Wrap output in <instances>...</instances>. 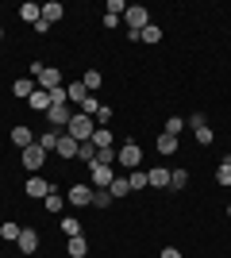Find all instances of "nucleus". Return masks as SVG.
<instances>
[{"instance_id":"obj_1","label":"nucleus","mask_w":231,"mask_h":258,"mask_svg":"<svg viewBox=\"0 0 231 258\" xmlns=\"http://www.w3.org/2000/svg\"><path fill=\"white\" fill-rule=\"evenodd\" d=\"M93 131H97V119H93V116H81V112H73V119H69V127H66L69 139L89 143V139H93Z\"/></svg>"},{"instance_id":"obj_2","label":"nucleus","mask_w":231,"mask_h":258,"mask_svg":"<svg viewBox=\"0 0 231 258\" xmlns=\"http://www.w3.org/2000/svg\"><path fill=\"white\" fill-rule=\"evenodd\" d=\"M116 162H120L123 170H139V166H143V151H139V143H123L120 151H116Z\"/></svg>"},{"instance_id":"obj_3","label":"nucleus","mask_w":231,"mask_h":258,"mask_svg":"<svg viewBox=\"0 0 231 258\" xmlns=\"http://www.w3.org/2000/svg\"><path fill=\"white\" fill-rule=\"evenodd\" d=\"M46 119H50V127H54V131H66L69 119H73V108H69V104H50V108H46Z\"/></svg>"},{"instance_id":"obj_4","label":"nucleus","mask_w":231,"mask_h":258,"mask_svg":"<svg viewBox=\"0 0 231 258\" xmlns=\"http://www.w3.org/2000/svg\"><path fill=\"white\" fill-rule=\"evenodd\" d=\"M123 20H127L131 31H143L146 23H150V12H146L143 4H127V16H123Z\"/></svg>"},{"instance_id":"obj_5","label":"nucleus","mask_w":231,"mask_h":258,"mask_svg":"<svg viewBox=\"0 0 231 258\" xmlns=\"http://www.w3.org/2000/svg\"><path fill=\"white\" fill-rule=\"evenodd\" d=\"M89 173H93V189H108V185L116 181V170H112V166H100V162H93Z\"/></svg>"},{"instance_id":"obj_6","label":"nucleus","mask_w":231,"mask_h":258,"mask_svg":"<svg viewBox=\"0 0 231 258\" xmlns=\"http://www.w3.org/2000/svg\"><path fill=\"white\" fill-rule=\"evenodd\" d=\"M93 193H97L93 185H73V189L66 193V201H69L73 208H85V205H93Z\"/></svg>"},{"instance_id":"obj_7","label":"nucleus","mask_w":231,"mask_h":258,"mask_svg":"<svg viewBox=\"0 0 231 258\" xmlns=\"http://www.w3.org/2000/svg\"><path fill=\"white\" fill-rule=\"evenodd\" d=\"M35 85L43 89V93H54V89L62 85V70H54V66H46V70H43V77H39Z\"/></svg>"},{"instance_id":"obj_8","label":"nucleus","mask_w":231,"mask_h":258,"mask_svg":"<svg viewBox=\"0 0 231 258\" xmlns=\"http://www.w3.org/2000/svg\"><path fill=\"white\" fill-rule=\"evenodd\" d=\"M43 162H46V151L39 143H31V147L23 151V166H27V170H43Z\"/></svg>"},{"instance_id":"obj_9","label":"nucleus","mask_w":231,"mask_h":258,"mask_svg":"<svg viewBox=\"0 0 231 258\" xmlns=\"http://www.w3.org/2000/svg\"><path fill=\"white\" fill-rule=\"evenodd\" d=\"M16 247H20L23 254H35V250H39V231H35V227H23L20 239H16Z\"/></svg>"},{"instance_id":"obj_10","label":"nucleus","mask_w":231,"mask_h":258,"mask_svg":"<svg viewBox=\"0 0 231 258\" xmlns=\"http://www.w3.org/2000/svg\"><path fill=\"white\" fill-rule=\"evenodd\" d=\"M50 189H54V185L46 181V177H39V173H35L31 181L23 185V193H27V197H46V193H50Z\"/></svg>"},{"instance_id":"obj_11","label":"nucleus","mask_w":231,"mask_h":258,"mask_svg":"<svg viewBox=\"0 0 231 258\" xmlns=\"http://www.w3.org/2000/svg\"><path fill=\"white\" fill-rule=\"evenodd\" d=\"M146 185H150V189H166V185H170V170H166V166L146 170Z\"/></svg>"},{"instance_id":"obj_12","label":"nucleus","mask_w":231,"mask_h":258,"mask_svg":"<svg viewBox=\"0 0 231 258\" xmlns=\"http://www.w3.org/2000/svg\"><path fill=\"white\" fill-rule=\"evenodd\" d=\"M77 147H81V143H77V139H69L66 131H62V139H58L54 154H58V158H77Z\"/></svg>"},{"instance_id":"obj_13","label":"nucleus","mask_w":231,"mask_h":258,"mask_svg":"<svg viewBox=\"0 0 231 258\" xmlns=\"http://www.w3.org/2000/svg\"><path fill=\"white\" fill-rule=\"evenodd\" d=\"M20 20L35 27V23L43 20V8H39V4H31V0H23V4H20Z\"/></svg>"},{"instance_id":"obj_14","label":"nucleus","mask_w":231,"mask_h":258,"mask_svg":"<svg viewBox=\"0 0 231 258\" xmlns=\"http://www.w3.org/2000/svg\"><path fill=\"white\" fill-rule=\"evenodd\" d=\"M12 143H16L20 151H27V147L35 143V131H31V127H23V123H20V127H12Z\"/></svg>"},{"instance_id":"obj_15","label":"nucleus","mask_w":231,"mask_h":258,"mask_svg":"<svg viewBox=\"0 0 231 258\" xmlns=\"http://www.w3.org/2000/svg\"><path fill=\"white\" fill-rule=\"evenodd\" d=\"M139 43H146V46L162 43V27H158V23H146L143 31H139Z\"/></svg>"},{"instance_id":"obj_16","label":"nucleus","mask_w":231,"mask_h":258,"mask_svg":"<svg viewBox=\"0 0 231 258\" xmlns=\"http://www.w3.org/2000/svg\"><path fill=\"white\" fill-rule=\"evenodd\" d=\"M35 89H39V85H35L31 77H20V81L12 85V93H16V97H20V100H31V93H35Z\"/></svg>"},{"instance_id":"obj_17","label":"nucleus","mask_w":231,"mask_h":258,"mask_svg":"<svg viewBox=\"0 0 231 258\" xmlns=\"http://www.w3.org/2000/svg\"><path fill=\"white\" fill-rule=\"evenodd\" d=\"M66 97H69V104H85V100H89V89L81 85V81H73V85H66Z\"/></svg>"},{"instance_id":"obj_18","label":"nucleus","mask_w":231,"mask_h":258,"mask_svg":"<svg viewBox=\"0 0 231 258\" xmlns=\"http://www.w3.org/2000/svg\"><path fill=\"white\" fill-rule=\"evenodd\" d=\"M58 139H62V131H54V127L46 131V135H35V143H39V147H43L46 154H50V151H54V147H58Z\"/></svg>"},{"instance_id":"obj_19","label":"nucleus","mask_w":231,"mask_h":258,"mask_svg":"<svg viewBox=\"0 0 231 258\" xmlns=\"http://www.w3.org/2000/svg\"><path fill=\"white\" fill-rule=\"evenodd\" d=\"M43 205H46V212H62V208H66V197L58 193V189H50V193L43 197Z\"/></svg>"},{"instance_id":"obj_20","label":"nucleus","mask_w":231,"mask_h":258,"mask_svg":"<svg viewBox=\"0 0 231 258\" xmlns=\"http://www.w3.org/2000/svg\"><path fill=\"white\" fill-rule=\"evenodd\" d=\"M97 143H93V139H89V143H81V147H77V158H81V162H85V166H93V162H97Z\"/></svg>"},{"instance_id":"obj_21","label":"nucleus","mask_w":231,"mask_h":258,"mask_svg":"<svg viewBox=\"0 0 231 258\" xmlns=\"http://www.w3.org/2000/svg\"><path fill=\"white\" fill-rule=\"evenodd\" d=\"M62 16H66V8H62L58 0H50V4H43V20H46V23H58V20H62Z\"/></svg>"},{"instance_id":"obj_22","label":"nucleus","mask_w":231,"mask_h":258,"mask_svg":"<svg viewBox=\"0 0 231 258\" xmlns=\"http://www.w3.org/2000/svg\"><path fill=\"white\" fill-rule=\"evenodd\" d=\"M27 108H35V112H46V108H50V93L35 89V93H31V100H27Z\"/></svg>"},{"instance_id":"obj_23","label":"nucleus","mask_w":231,"mask_h":258,"mask_svg":"<svg viewBox=\"0 0 231 258\" xmlns=\"http://www.w3.org/2000/svg\"><path fill=\"white\" fill-rule=\"evenodd\" d=\"M66 250H69V258H85V254H89V243H85V235H73Z\"/></svg>"},{"instance_id":"obj_24","label":"nucleus","mask_w":231,"mask_h":258,"mask_svg":"<svg viewBox=\"0 0 231 258\" xmlns=\"http://www.w3.org/2000/svg\"><path fill=\"white\" fill-rule=\"evenodd\" d=\"M158 154H177V135H158Z\"/></svg>"},{"instance_id":"obj_25","label":"nucleus","mask_w":231,"mask_h":258,"mask_svg":"<svg viewBox=\"0 0 231 258\" xmlns=\"http://www.w3.org/2000/svg\"><path fill=\"white\" fill-rule=\"evenodd\" d=\"M108 193H112V201H116V197H127V193H131V185H127V177H116V181L108 185Z\"/></svg>"},{"instance_id":"obj_26","label":"nucleus","mask_w":231,"mask_h":258,"mask_svg":"<svg viewBox=\"0 0 231 258\" xmlns=\"http://www.w3.org/2000/svg\"><path fill=\"white\" fill-rule=\"evenodd\" d=\"M93 143H97V151L112 147V131H108V127H97V131H93Z\"/></svg>"},{"instance_id":"obj_27","label":"nucleus","mask_w":231,"mask_h":258,"mask_svg":"<svg viewBox=\"0 0 231 258\" xmlns=\"http://www.w3.org/2000/svg\"><path fill=\"white\" fill-rule=\"evenodd\" d=\"M127 185H131V193L146 189V173H143V170H131V173H127Z\"/></svg>"},{"instance_id":"obj_28","label":"nucleus","mask_w":231,"mask_h":258,"mask_svg":"<svg viewBox=\"0 0 231 258\" xmlns=\"http://www.w3.org/2000/svg\"><path fill=\"white\" fill-rule=\"evenodd\" d=\"M189 185V170H170V189H185Z\"/></svg>"},{"instance_id":"obj_29","label":"nucleus","mask_w":231,"mask_h":258,"mask_svg":"<svg viewBox=\"0 0 231 258\" xmlns=\"http://www.w3.org/2000/svg\"><path fill=\"white\" fill-rule=\"evenodd\" d=\"M20 231H23V227H20V224H12V220H8V224L0 227V239H8V243H16V239H20Z\"/></svg>"},{"instance_id":"obj_30","label":"nucleus","mask_w":231,"mask_h":258,"mask_svg":"<svg viewBox=\"0 0 231 258\" xmlns=\"http://www.w3.org/2000/svg\"><path fill=\"white\" fill-rule=\"evenodd\" d=\"M81 85H85L89 93H93V89H100V74H97V70H85V77H81Z\"/></svg>"},{"instance_id":"obj_31","label":"nucleus","mask_w":231,"mask_h":258,"mask_svg":"<svg viewBox=\"0 0 231 258\" xmlns=\"http://www.w3.org/2000/svg\"><path fill=\"white\" fill-rule=\"evenodd\" d=\"M181 127H185V119H181V116H170V119H166V135H181Z\"/></svg>"},{"instance_id":"obj_32","label":"nucleus","mask_w":231,"mask_h":258,"mask_svg":"<svg viewBox=\"0 0 231 258\" xmlns=\"http://www.w3.org/2000/svg\"><path fill=\"white\" fill-rule=\"evenodd\" d=\"M62 231H66V235L73 239V235H81V224H77L73 216H66V220H62Z\"/></svg>"},{"instance_id":"obj_33","label":"nucleus","mask_w":231,"mask_h":258,"mask_svg":"<svg viewBox=\"0 0 231 258\" xmlns=\"http://www.w3.org/2000/svg\"><path fill=\"white\" fill-rule=\"evenodd\" d=\"M93 205H97V208H108L112 205V193H108V189H97V193H93Z\"/></svg>"},{"instance_id":"obj_34","label":"nucleus","mask_w":231,"mask_h":258,"mask_svg":"<svg viewBox=\"0 0 231 258\" xmlns=\"http://www.w3.org/2000/svg\"><path fill=\"white\" fill-rule=\"evenodd\" d=\"M193 135H197V143H200V147H212V139H216V135H212V127H197Z\"/></svg>"},{"instance_id":"obj_35","label":"nucleus","mask_w":231,"mask_h":258,"mask_svg":"<svg viewBox=\"0 0 231 258\" xmlns=\"http://www.w3.org/2000/svg\"><path fill=\"white\" fill-rule=\"evenodd\" d=\"M108 16H127V4H123V0H108Z\"/></svg>"},{"instance_id":"obj_36","label":"nucleus","mask_w":231,"mask_h":258,"mask_svg":"<svg viewBox=\"0 0 231 258\" xmlns=\"http://www.w3.org/2000/svg\"><path fill=\"white\" fill-rule=\"evenodd\" d=\"M93 119H97L100 127H108V119H112V108H108V104H100V108H97V116H93Z\"/></svg>"},{"instance_id":"obj_37","label":"nucleus","mask_w":231,"mask_h":258,"mask_svg":"<svg viewBox=\"0 0 231 258\" xmlns=\"http://www.w3.org/2000/svg\"><path fill=\"white\" fill-rule=\"evenodd\" d=\"M50 104H69V97H66V85H58L54 93H50Z\"/></svg>"},{"instance_id":"obj_38","label":"nucleus","mask_w":231,"mask_h":258,"mask_svg":"<svg viewBox=\"0 0 231 258\" xmlns=\"http://www.w3.org/2000/svg\"><path fill=\"white\" fill-rule=\"evenodd\" d=\"M97 108H100V100H97V97H89L85 104H81V116H97Z\"/></svg>"},{"instance_id":"obj_39","label":"nucleus","mask_w":231,"mask_h":258,"mask_svg":"<svg viewBox=\"0 0 231 258\" xmlns=\"http://www.w3.org/2000/svg\"><path fill=\"white\" fill-rule=\"evenodd\" d=\"M97 162H100V166H112V162H116V151H112V147H104V151L97 154Z\"/></svg>"},{"instance_id":"obj_40","label":"nucleus","mask_w":231,"mask_h":258,"mask_svg":"<svg viewBox=\"0 0 231 258\" xmlns=\"http://www.w3.org/2000/svg\"><path fill=\"white\" fill-rule=\"evenodd\" d=\"M216 181H220V185H231V166H220V170H216Z\"/></svg>"},{"instance_id":"obj_41","label":"nucleus","mask_w":231,"mask_h":258,"mask_svg":"<svg viewBox=\"0 0 231 258\" xmlns=\"http://www.w3.org/2000/svg\"><path fill=\"white\" fill-rule=\"evenodd\" d=\"M100 23H104L108 31H116V27H120V16H108V12H104V20H100Z\"/></svg>"},{"instance_id":"obj_42","label":"nucleus","mask_w":231,"mask_h":258,"mask_svg":"<svg viewBox=\"0 0 231 258\" xmlns=\"http://www.w3.org/2000/svg\"><path fill=\"white\" fill-rule=\"evenodd\" d=\"M158 258H181V250H177V247H166V250H162Z\"/></svg>"},{"instance_id":"obj_43","label":"nucleus","mask_w":231,"mask_h":258,"mask_svg":"<svg viewBox=\"0 0 231 258\" xmlns=\"http://www.w3.org/2000/svg\"><path fill=\"white\" fill-rule=\"evenodd\" d=\"M223 166H231V154H227V158H223Z\"/></svg>"},{"instance_id":"obj_44","label":"nucleus","mask_w":231,"mask_h":258,"mask_svg":"<svg viewBox=\"0 0 231 258\" xmlns=\"http://www.w3.org/2000/svg\"><path fill=\"white\" fill-rule=\"evenodd\" d=\"M227 216H231V205H227Z\"/></svg>"},{"instance_id":"obj_45","label":"nucleus","mask_w":231,"mask_h":258,"mask_svg":"<svg viewBox=\"0 0 231 258\" xmlns=\"http://www.w3.org/2000/svg\"><path fill=\"white\" fill-rule=\"evenodd\" d=\"M0 39H4V31H0Z\"/></svg>"}]
</instances>
